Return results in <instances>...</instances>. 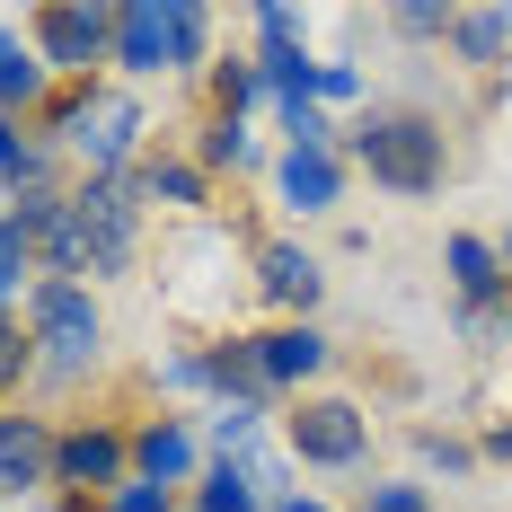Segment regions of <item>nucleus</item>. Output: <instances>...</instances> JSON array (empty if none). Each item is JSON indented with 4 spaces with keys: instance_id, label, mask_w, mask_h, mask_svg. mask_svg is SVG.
Returning a JSON list of instances; mask_svg holds the SVG:
<instances>
[{
    "instance_id": "1",
    "label": "nucleus",
    "mask_w": 512,
    "mask_h": 512,
    "mask_svg": "<svg viewBox=\"0 0 512 512\" xmlns=\"http://www.w3.org/2000/svg\"><path fill=\"white\" fill-rule=\"evenodd\" d=\"M345 133H354V168L371 186H389V195H433L451 177V133L424 106H371Z\"/></svg>"
},
{
    "instance_id": "2",
    "label": "nucleus",
    "mask_w": 512,
    "mask_h": 512,
    "mask_svg": "<svg viewBox=\"0 0 512 512\" xmlns=\"http://www.w3.org/2000/svg\"><path fill=\"white\" fill-rule=\"evenodd\" d=\"M142 133H151V115L124 89H71L53 106V151H71L89 177H124L142 159Z\"/></svg>"
},
{
    "instance_id": "3",
    "label": "nucleus",
    "mask_w": 512,
    "mask_h": 512,
    "mask_svg": "<svg viewBox=\"0 0 512 512\" xmlns=\"http://www.w3.org/2000/svg\"><path fill=\"white\" fill-rule=\"evenodd\" d=\"M27 345H36V371L45 380H80V371H98L106 354V309L89 283H36L27 292Z\"/></svg>"
},
{
    "instance_id": "4",
    "label": "nucleus",
    "mask_w": 512,
    "mask_h": 512,
    "mask_svg": "<svg viewBox=\"0 0 512 512\" xmlns=\"http://www.w3.org/2000/svg\"><path fill=\"white\" fill-rule=\"evenodd\" d=\"M283 451L301 468H362L371 460V415L354 407V398H301V407L283 415Z\"/></svg>"
},
{
    "instance_id": "5",
    "label": "nucleus",
    "mask_w": 512,
    "mask_h": 512,
    "mask_svg": "<svg viewBox=\"0 0 512 512\" xmlns=\"http://www.w3.org/2000/svg\"><path fill=\"white\" fill-rule=\"evenodd\" d=\"M27 45L45 53V71L89 80L98 62H115V9H98V0H53V9L27 18Z\"/></svg>"
},
{
    "instance_id": "6",
    "label": "nucleus",
    "mask_w": 512,
    "mask_h": 512,
    "mask_svg": "<svg viewBox=\"0 0 512 512\" xmlns=\"http://www.w3.org/2000/svg\"><path fill=\"white\" fill-rule=\"evenodd\" d=\"M71 212H80V239H89V274H124L133 248H142V186L133 177H89L71 195Z\"/></svg>"
},
{
    "instance_id": "7",
    "label": "nucleus",
    "mask_w": 512,
    "mask_h": 512,
    "mask_svg": "<svg viewBox=\"0 0 512 512\" xmlns=\"http://www.w3.org/2000/svg\"><path fill=\"white\" fill-rule=\"evenodd\" d=\"M53 486H71V495H89V486H133V433H115V424H71L62 433V451H53Z\"/></svg>"
},
{
    "instance_id": "8",
    "label": "nucleus",
    "mask_w": 512,
    "mask_h": 512,
    "mask_svg": "<svg viewBox=\"0 0 512 512\" xmlns=\"http://www.w3.org/2000/svg\"><path fill=\"white\" fill-rule=\"evenodd\" d=\"M248 345H256V389H265V398H292V389H309V380L336 362V345H327L309 318H283V327L248 336Z\"/></svg>"
},
{
    "instance_id": "9",
    "label": "nucleus",
    "mask_w": 512,
    "mask_h": 512,
    "mask_svg": "<svg viewBox=\"0 0 512 512\" xmlns=\"http://www.w3.org/2000/svg\"><path fill=\"white\" fill-rule=\"evenodd\" d=\"M53 451H62V433H53L45 415H0V504L9 495H45Z\"/></svg>"
},
{
    "instance_id": "10",
    "label": "nucleus",
    "mask_w": 512,
    "mask_h": 512,
    "mask_svg": "<svg viewBox=\"0 0 512 512\" xmlns=\"http://www.w3.org/2000/svg\"><path fill=\"white\" fill-rule=\"evenodd\" d=\"M133 477H142V486H195V477H204L195 424H186V415H151V424L133 433Z\"/></svg>"
},
{
    "instance_id": "11",
    "label": "nucleus",
    "mask_w": 512,
    "mask_h": 512,
    "mask_svg": "<svg viewBox=\"0 0 512 512\" xmlns=\"http://www.w3.org/2000/svg\"><path fill=\"white\" fill-rule=\"evenodd\" d=\"M256 292L283 309V318H309L318 292H327V265H318L301 239H265V248H256Z\"/></svg>"
},
{
    "instance_id": "12",
    "label": "nucleus",
    "mask_w": 512,
    "mask_h": 512,
    "mask_svg": "<svg viewBox=\"0 0 512 512\" xmlns=\"http://www.w3.org/2000/svg\"><path fill=\"white\" fill-rule=\"evenodd\" d=\"M274 195H283V212H301V221L336 212L345 204V151H274Z\"/></svg>"
},
{
    "instance_id": "13",
    "label": "nucleus",
    "mask_w": 512,
    "mask_h": 512,
    "mask_svg": "<svg viewBox=\"0 0 512 512\" xmlns=\"http://www.w3.org/2000/svg\"><path fill=\"white\" fill-rule=\"evenodd\" d=\"M115 71H133V80H159L168 71V0L115 9Z\"/></svg>"
},
{
    "instance_id": "14",
    "label": "nucleus",
    "mask_w": 512,
    "mask_h": 512,
    "mask_svg": "<svg viewBox=\"0 0 512 512\" xmlns=\"http://www.w3.org/2000/svg\"><path fill=\"white\" fill-rule=\"evenodd\" d=\"M442 265H451V292H460L468 309H495L512 292V274H504V256H495V239H477V230H460L451 248H442Z\"/></svg>"
},
{
    "instance_id": "15",
    "label": "nucleus",
    "mask_w": 512,
    "mask_h": 512,
    "mask_svg": "<svg viewBox=\"0 0 512 512\" xmlns=\"http://www.w3.org/2000/svg\"><path fill=\"white\" fill-rule=\"evenodd\" d=\"M45 89H53L45 53L27 45L18 27H0V115H27V106H45Z\"/></svg>"
},
{
    "instance_id": "16",
    "label": "nucleus",
    "mask_w": 512,
    "mask_h": 512,
    "mask_svg": "<svg viewBox=\"0 0 512 512\" xmlns=\"http://www.w3.org/2000/svg\"><path fill=\"white\" fill-rule=\"evenodd\" d=\"M451 53L468 71H504L512 62V9H460L451 18Z\"/></svg>"
},
{
    "instance_id": "17",
    "label": "nucleus",
    "mask_w": 512,
    "mask_h": 512,
    "mask_svg": "<svg viewBox=\"0 0 512 512\" xmlns=\"http://www.w3.org/2000/svg\"><path fill=\"white\" fill-rule=\"evenodd\" d=\"M256 80L274 106H318V62L309 45H256Z\"/></svg>"
},
{
    "instance_id": "18",
    "label": "nucleus",
    "mask_w": 512,
    "mask_h": 512,
    "mask_svg": "<svg viewBox=\"0 0 512 512\" xmlns=\"http://www.w3.org/2000/svg\"><path fill=\"white\" fill-rule=\"evenodd\" d=\"M133 186H142V204H168V212H195L212 195V177L195 168V159H142Z\"/></svg>"
},
{
    "instance_id": "19",
    "label": "nucleus",
    "mask_w": 512,
    "mask_h": 512,
    "mask_svg": "<svg viewBox=\"0 0 512 512\" xmlns=\"http://www.w3.org/2000/svg\"><path fill=\"white\" fill-rule=\"evenodd\" d=\"M45 177H53V142L18 133V115H0V186H18V195H45Z\"/></svg>"
},
{
    "instance_id": "20",
    "label": "nucleus",
    "mask_w": 512,
    "mask_h": 512,
    "mask_svg": "<svg viewBox=\"0 0 512 512\" xmlns=\"http://www.w3.org/2000/svg\"><path fill=\"white\" fill-rule=\"evenodd\" d=\"M195 168H204V177H221V168H230V177H239V168H256V133H248V115H212L204 142H195Z\"/></svg>"
},
{
    "instance_id": "21",
    "label": "nucleus",
    "mask_w": 512,
    "mask_h": 512,
    "mask_svg": "<svg viewBox=\"0 0 512 512\" xmlns=\"http://www.w3.org/2000/svg\"><path fill=\"white\" fill-rule=\"evenodd\" d=\"M204 62H212V9L168 0V71H204Z\"/></svg>"
},
{
    "instance_id": "22",
    "label": "nucleus",
    "mask_w": 512,
    "mask_h": 512,
    "mask_svg": "<svg viewBox=\"0 0 512 512\" xmlns=\"http://www.w3.org/2000/svg\"><path fill=\"white\" fill-rule=\"evenodd\" d=\"M195 512H265V495H256L248 460H212L204 477H195Z\"/></svg>"
},
{
    "instance_id": "23",
    "label": "nucleus",
    "mask_w": 512,
    "mask_h": 512,
    "mask_svg": "<svg viewBox=\"0 0 512 512\" xmlns=\"http://www.w3.org/2000/svg\"><path fill=\"white\" fill-rule=\"evenodd\" d=\"M204 433L221 442V460H248V451H256V433H265V398H212Z\"/></svg>"
},
{
    "instance_id": "24",
    "label": "nucleus",
    "mask_w": 512,
    "mask_h": 512,
    "mask_svg": "<svg viewBox=\"0 0 512 512\" xmlns=\"http://www.w3.org/2000/svg\"><path fill=\"white\" fill-rule=\"evenodd\" d=\"M248 106H265L256 62H212V115H248Z\"/></svg>"
},
{
    "instance_id": "25",
    "label": "nucleus",
    "mask_w": 512,
    "mask_h": 512,
    "mask_svg": "<svg viewBox=\"0 0 512 512\" xmlns=\"http://www.w3.org/2000/svg\"><path fill=\"white\" fill-rule=\"evenodd\" d=\"M415 460L424 468H442V477H477V442H460V433H415Z\"/></svg>"
},
{
    "instance_id": "26",
    "label": "nucleus",
    "mask_w": 512,
    "mask_h": 512,
    "mask_svg": "<svg viewBox=\"0 0 512 512\" xmlns=\"http://www.w3.org/2000/svg\"><path fill=\"white\" fill-rule=\"evenodd\" d=\"M274 115H283V151H336L327 106H274Z\"/></svg>"
},
{
    "instance_id": "27",
    "label": "nucleus",
    "mask_w": 512,
    "mask_h": 512,
    "mask_svg": "<svg viewBox=\"0 0 512 512\" xmlns=\"http://www.w3.org/2000/svg\"><path fill=\"white\" fill-rule=\"evenodd\" d=\"M27 274H36V248H27V230L0 212V309L18 301V283H27Z\"/></svg>"
},
{
    "instance_id": "28",
    "label": "nucleus",
    "mask_w": 512,
    "mask_h": 512,
    "mask_svg": "<svg viewBox=\"0 0 512 512\" xmlns=\"http://www.w3.org/2000/svg\"><path fill=\"white\" fill-rule=\"evenodd\" d=\"M354 512H433V495H424L415 477H380V486H362Z\"/></svg>"
},
{
    "instance_id": "29",
    "label": "nucleus",
    "mask_w": 512,
    "mask_h": 512,
    "mask_svg": "<svg viewBox=\"0 0 512 512\" xmlns=\"http://www.w3.org/2000/svg\"><path fill=\"white\" fill-rule=\"evenodd\" d=\"M151 380L168 389V398H195V389H212L204 354H159V362H151Z\"/></svg>"
},
{
    "instance_id": "30",
    "label": "nucleus",
    "mask_w": 512,
    "mask_h": 512,
    "mask_svg": "<svg viewBox=\"0 0 512 512\" xmlns=\"http://www.w3.org/2000/svg\"><path fill=\"white\" fill-rule=\"evenodd\" d=\"M27 371H36V345H27V327H18V318H0V398H9Z\"/></svg>"
},
{
    "instance_id": "31",
    "label": "nucleus",
    "mask_w": 512,
    "mask_h": 512,
    "mask_svg": "<svg viewBox=\"0 0 512 512\" xmlns=\"http://www.w3.org/2000/svg\"><path fill=\"white\" fill-rule=\"evenodd\" d=\"M371 80H362L354 62H318V106H354Z\"/></svg>"
},
{
    "instance_id": "32",
    "label": "nucleus",
    "mask_w": 512,
    "mask_h": 512,
    "mask_svg": "<svg viewBox=\"0 0 512 512\" xmlns=\"http://www.w3.org/2000/svg\"><path fill=\"white\" fill-rule=\"evenodd\" d=\"M301 9H283V0H274V9H256V45H301Z\"/></svg>"
},
{
    "instance_id": "33",
    "label": "nucleus",
    "mask_w": 512,
    "mask_h": 512,
    "mask_svg": "<svg viewBox=\"0 0 512 512\" xmlns=\"http://www.w3.org/2000/svg\"><path fill=\"white\" fill-rule=\"evenodd\" d=\"M106 512H177V504H168V486H142V477H133V486L106 495Z\"/></svg>"
},
{
    "instance_id": "34",
    "label": "nucleus",
    "mask_w": 512,
    "mask_h": 512,
    "mask_svg": "<svg viewBox=\"0 0 512 512\" xmlns=\"http://www.w3.org/2000/svg\"><path fill=\"white\" fill-rule=\"evenodd\" d=\"M451 18H460V9H433V0H415V9H398V36H451Z\"/></svg>"
},
{
    "instance_id": "35",
    "label": "nucleus",
    "mask_w": 512,
    "mask_h": 512,
    "mask_svg": "<svg viewBox=\"0 0 512 512\" xmlns=\"http://www.w3.org/2000/svg\"><path fill=\"white\" fill-rule=\"evenodd\" d=\"M477 460H512V424H486L477 433Z\"/></svg>"
},
{
    "instance_id": "36",
    "label": "nucleus",
    "mask_w": 512,
    "mask_h": 512,
    "mask_svg": "<svg viewBox=\"0 0 512 512\" xmlns=\"http://www.w3.org/2000/svg\"><path fill=\"white\" fill-rule=\"evenodd\" d=\"M265 512H336V504H327V495H301V486H292V495H274Z\"/></svg>"
},
{
    "instance_id": "37",
    "label": "nucleus",
    "mask_w": 512,
    "mask_h": 512,
    "mask_svg": "<svg viewBox=\"0 0 512 512\" xmlns=\"http://www.w3.org/2000/svg\"><path fill=\"white\" fill-rule=\"evenodd\" d=\"M495 256H504V274H512V230H504V239H495Z\"/></svg>"
}]
</instances>
